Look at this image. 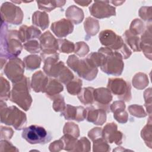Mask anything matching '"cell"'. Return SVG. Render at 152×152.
Here are the masks:
<instances>
[{"label":"cell","mask_w":152,"mask_h":152,"mask_svg":"<svg viewBox=\"0 0 152 152\" xmlns=\"http://www.w3.org/2000/svg\"><path fill=\"white\" fill-rule=\"evenodd\" d=\"M44 62L43 71L46 75L55 78L61 83L66 84L74 78V75L62 61H59V53H41Z\"/></svg>","instance_id":"cell-1"},{"label":"cell","mask_w":152,"mask_h":152,"mask_svg":"<svg viewBox=\"0 0 152 152\" xmlns=\"http://www.w3.org/2000/svg\"><path fill=\"white\" fill-rule=\"evenodd\" d=\"M21 43L18 37V31L15 30H8L5 22L1 20V58L6 59L17 58L23 48Z\"/></svg>","instance_id":"cell-2"},{"label":"cell","mask_w":152,"mask_h":152,"mask_svg":"<svg viewBox=\"0 0 152 152\" xmlns=\"http://www.w3.org/2000/svg\"><path fill=\"white\" fill-rule=\"evenodd\" d=\"M31 83L29 78L24 76L20 81L12 83L10 100L25 111L29 110L32 103V97L30 94Z\"/></svg>","instance_id":"cell-3"},{"label":"cell","mask_w":152,"mask_h":152,"mask_svg":"<svg viewBox=\"0 0 152 152\" xmlns=\"http://www.w3.org/2000/svg\"><path fill=\"white\" fill-rule=\"evenodd\" d=\"M1 122L12 125L16 130L24 129L27 125V116L25 113L15 106L8 107L4 100H1Z\"/></svg>","instance_id":"cell-4"},{"label":"cell","mask_w":152,"mask_h":152,"mask_svg":"<svg viewBox=\"0 0 152 152\" xmlns=\"http://www.w3.org/2000/svg\"><path fill=\"white\" fill-rule=\"evenodd\" d=\"M99 40L104 47L116 52L121 55L124 59H128L132 54L131 50L124 42L121 36L116 34L110 30H104L99 33Z\"/></svg>","instance_id":"cell-5"},{"label":"cell","mask_w":152,"mask_h":152,"mask_svg":"<svg viewBox=\"0 0 152 152\" xmlns=\"http://www.w3.org/2000/svg\"><path fill=\"white\" fill-rule=\"evenodd\" d=\"M98 51L106 55L104 63L100 67L101 70L108 75L114 76L121 75L124 68L121 55L106 47H102Z\"/></svg>","instance_id":"cell-6"},{"label":"cell","mask_w":152,"mask_h":152,"mask_svg":"<svg viewBox=\"0 0 152 152\" xmlns=\"http://www.w3.org/2000/svg\"><path fill=\"white\" fill-rule=\"evenodd\" d=\"M66 64L80 77L87 81L93 80L97 75V68L91 65L86 59H80L75 55H71L68 56Z\"/></svg>","instance_id":"cell-7"},{"label":"cell","mask_w":152,"mask_h":152,"mask_svg":"<svg viewBox=\"0 0 152 152\" xmlns=\"http://www.w3.org/2000/svg\"><path fill=\"white\" fill-rule=\"evenodd\" d=\"M22 137L31 144H45L49 142L52 137L44 127L31 125L23 129Z\"/></svg>","instance_id":"cell-8"},{"label":"cell","mask_w":152,"mask_h":152,"mask_svg":"<svg viewBox=\"0 0 152 152\" xmlns=\"http://www.w3.org/2000/svg\"><path fill=\"white\" fill-rule=\"evenodd\" d=\"M107 88L121 100L129 102L132 98L130 83L121 78H109Z\"/></svg>","instance_id":"cell-9"},{"label":"cell","mask_w":152,"mask_h":152,"mask_svg":"<svg viewBox=\"0 0 152 152\" xmlns=\"http://www.w3.org/2000/svg\"><path fill=\"white\" fill-rule=\"evenodd\" d=\"M24 14L21 9L10 2H4L1 7V20L11 24H21Z\"/></svg>","instance_id":"cell-10"},{"label":"cell","mask_w":152,"mask_h":152,"mask_svg":"<svg viewBox=\"0 0 152 152\" xmlns=\"http://www.w3.org/2000/svg\"><path fill=\"white\" fill-rule=\"evenodd\" d=\"M24 67L23 61L17 57L9 59L5 65L4 72L7 77L13 83L20 81L24 76Z\"/></svg>","instance_id":"cell-11"},{"label":"cell","mask_w":152,"mask_h":152,"mask_svg":"<svg viewBox=\"0 0 152 152\" xmlns=\"http://www.w3.org/2000/svg\"><path fill=\"white\" fill-rule=\"evenodd\" d=\"M90 14L99 19L109 18L116 15L115 8L109 4V1H96L89 7Z\"/></svg>","instance_id":"cell-12"},{"label":"cell","mask_w":152,"mask_h":152,"mask_svg":"<svg viewBox=\"0 0 152 152\" xmlns=\"http://www.w3.org/2000/svg\"><path fill=\"white\" fill-rule=\"evenodd\" d=\"M93 97L94 103H96L98 108L104 110L106 113L110 112V103L112 100L113 97L107 88L100 87L94 89Z\"/></svg>","instance_id":"cell-13"},{"label":"cell","mask_w":152,"mask_h":152,"mask_svg":"<svg viewBox=\"0 0 152 152\" xmlns=\"http://www.w3.org/2000/svg\"><path fill=\"white\" fill-rule=\"evenodd\" d=\"M103 138L108 142H115L116 145L122 143L123 134L118 130V126L114 122L107 124L102 129Z\"/></svg>","instance_id":"cell-14"},{"label":"cell","mask_w":152,"mask_h":152,"mask_svg":"<svg viewBox=\"0 0 152 152\" xmlns=\"http://www.w3.org/2000/svg\"><path fill=\"white\" fill-rule=\"evenodd\" d=\"M42 52L51 53L57 52L58 50V42L49 31H46L39 38Z\"/></svg>","instance_id":"cell-15"},{"label":"cell","mask_w":152,"mask_h":152,"mask_svg":"<svg viewBox=\"0 0 152 152\" xmlns=\"http://www.w3.org/2000/svg\"><path fill=\"white\" fill-rule=\"evenodd\" d=\"M50 29L56 36L59 38H62L73 31L74 25L69 20L62 18L53 23L51 25Z\"/></svg>","instance_id":"cell-16"},{"label":"cell","mask_w":152,"mask_h":152,"mask_svg":"<svg viewBox=\"0 0 152 152\" xmlns=\"http://www.w3.org/2000/svg\"><path fill=\"white\" fill-rule=\"evenodd\" d=\"M86 109L81 106H74L71 104H66L64 110L61 112V116H63L66 120H74L81 122L86 119Z\"/></svg>","instance_id":"cell-17"},{"label":"cell","mask_w":152,"mask_h":152,"mask_svg":"<svg viewBox=\"0 0 152 152\" xmlns=\"http://www.w3.org/2000/svg\"><path fill=\"white\" fill-rule=\"evenodd\" d=\"M86 120L96 125H102L106 121V112L100 108L91 106L86 109Z\"/></svg>","instance_id":"cell-18"},{"label":"cell","mask_w":152,"mask_h":152,"mask_svg":"<svg viewBox=\"0 0 152 152\" xmlns=\"http://www.w3.org/2000/svg\"><path fill=\"white\" fill-rule=\"evenodd\" d=\"M151 25L145 29L140 38V49L142 50L147 58L151 60Z\"/></svg>","instance_id":"cell-19"},{"label":"cell","mask_w":152,"mask_h":152,"mask_svg":"<svg viewBox=\"0 0 152 152\" xmlns=\"http://www.w3.org/2000/svg\"><path fill=\"white\" fill-rule=\"evenodd\" d=\"M125 104L122 100H117L110 105V112L113 113V117L120 124H125L128 121V115L125 111Z\"/></svg>","instance_id":"cell-20"},{"label":"cell","mask_w":152,"mask_h":152,"mask_svg":"<svg viewBox=\"0 0 152 152\" xmlns=\"http://www.w3.org/2000/svg\"><path fill=\"white\" fill-rule=\"evenodd\" d=\"M18 31V37L22 43H26L31 40L39 39L42 33L37 28L33 26L28 27L26 25L21 26Z\"/></svg>","instance_id":"cell-21"},{"label":"cell","mask_w":152,"mask_h":152,"mask_svg":"<svg viewBox=\"0 0 152 152\" xmlns=\"http://www.w3.org/2000/svg\"><path fill=\"white\" fill-rule=\"evenodd\" d=\"M48 81V75H46L42 71H38L32 75L31 87L36 93L40 91L45 93Z\"/></svg>","instance_id":"cell-22"},{"label":"cell","mask_w":152,"mask_h":152,"mask_svg":"<svg viewBox=\"0 0 152 152\" xmlns=\"http://www.w3.org/2000/svg\"><path fill=\"white\" fill-rule=\"evenodd\" d=\"M65 16L70 21L75 24L81 23L84 19L83 11L75 5L69 7L65 11Z\"/></svg>","instance_id":"cell-23"},{"label":"cell","mask_w":152,"mask_h":152,"mask_svg":"<svg viewBox=\"0 0 152 152\" xmlns=\"http://www.w3.org/2000/svg\"><path fill=\"white\" fill-rule=\"evenodd\" d=\"M84 30L86 33V39L88 40L91 36L96 35L99 31L100 25L99 21L92 17H87L84 23Z\"/></svg>","instance_id":"cell-24"},{"label":"cell","mask_w":152,"mask_h":152,"mask_svg":"<svg viewBox=\"0 0 152 152\" xmlns=\"http://www.w3.org/2000/svg\"><path fill=\"white\" fill-rule=\"evenodd\" d=\"M64 90V87L61 82L56 79L49 78L45 93L49 99L59 94Z\"/></svg>","instance_id":"cell-25"},{"label":"cell","mask_w":152,"mask_h":152,"mask_svg":"<svg viewBox=\"0 0 152 152\" xmlns=\"http://www.w3.org/2000/svg\"><path fill=\"white\" fill-rule=\"evenodd\" d=\"M32 23L36 26L44 30L49 26V16L45 12L35 11L32 15Z\"/></svg>","instance_id":"cell-26"},{"label":"cell","mask_w":152,"mask_h":152,"mask_svg":"<svg viewBox=\"0 0 152 152\" xmlns=\"http://www.w3.org/2000/svg\"><path fill=\"white\" fill-rule=\"evenodd\" d=\"M94 88L88 87L81 89V91L77 95L81 103L84 104H92L94 103L93 91Z\"/></svg>","instance_id":"cell-27"},{"label":"cell","mask_w":152,"mask_h":152,"mask_svg":"<svg viewBox=\"0 0 152 152\" xmlns=\"http://www.w3.org/2000/svg\"><path fill=\"white\" fill-rule=\"evenodd\" d=\"M125 42L128 46L134 52H140V37L131 33L128 30H126L124 34Z\"/></svg>","instance_id":"cell-28"},{"label":"cell","mask_w":152,"mask_h":152,"mask_svg":"<svg viewBox=\"0 0 152 152\" xmlns=\"http://www.w3.org/2000/svg\"><path fill=\"white\" fill-rule=\"evenodd\" d=\"M65 1H37L38 8L46 12H50L56 7H61L65 5Z\"/></svg>","instance_id":"cell-29"},{"label":"cell","mask_w":152,"mask_h":152,"mask_svg":"<svg viewBox=\"0 0 152 152\" xmlns=\"http://www.w3.org/2000/svg\"><path fill=\"white\" fill-rule=\"evenodd\" d=\"M88 62L94 67H101L104 63L106 55L102 52H92L86 58Z\"/></svg>","instance_id":"cell-30"},{"label":"cell","mask_w":152,"mask_h":152,"mask_svg":"<svg viewBox=\"0 0 152 152\" xmlns=\"http://www.w3.org/2000/svg\"><path fill=\"white\" fill-rule=\"evenodd\" d=\"M42 58L36 55L26 56L23 60L25 67L27 70H34L40 67Z\"/></svg>","instance_id":"cell-31"},{"label":"cell","mask_w":152,"mask_h":152,"mask_svg":"<svg viewBox=\"0 0 152 152\" xmlns=\"http://www.w3.org/2000/svg\"><path fill=\"white\" fill-rule=\"evenodd\" d=\"M133 86L138 90H142L147 87L148 84V79L146 74L138 72L132 78Z\"/></svg>","instance_id":"cell-32"},{"label":"cell","mask_w":152,"mask_h":152,"mask_svg":"<svg viewBox=\"0 0 152 152\" xmlns=\"http://www.w3.org/2000/svg\"><path fill=\"white\" fill-rule=\"evenodd\" d=\"M82 81L78 78H74L66 84V88L68 93L72 96L78 95L81 90Z\"/></svg>","instance_id":"cell-33"},{"label":"cell","mask_w":152,"mask_h":152,"mask_svg":"<svg viewBox=\"0 0 152 152\" xmlns=\"http://www.w3.org/2000/svg\"><path fill=\"white\" fill-rule=\"evenodd\" d=\"M64 143V150L67 151H74L78 141L75 138L69 134H65L60 138Z\"/></svg>","instance_id":"cell-34"},{"label":"cell","mask_w":152,"mask_h":152,"mask_svg":"<svg viewBox=\"0 0 152 152\" xmlns=\"http://www.w3.org/2000/svg\"><path fill=\"white\" fill-rule=\"evenodd\" d=\"M11 91L9 82L2 75L0 78V99L1 100H8L10 99Z\"/></svg>","instance_id":"cell-35"},{"label":"cell","mask_w":152,"mask_h":152,"mask_svg":"<svg viewBox=\"0 0 152 152\" xmlns=\"http://www.w3.org/2000/svg\"><path fill=\"white\" fill-rule=\"evenodd\" d=\"M151 116H150L147 125L144 126L141 131L142 139H143L145 144L150 148H151Z\"/></svg>","instance_id":"cell-36"},{"label":"cell","mask_w":152,"mask_h":152,"mask_svg":"<svg viewBox=\"0 0 152 152\" xmlns=\"http://www.w3.org/2000/svg\"><path fill=\"white\" fill-rule=\"evenodd\" d=\"M58 42V50L62 53H69L74 51L75 44L66 40V39H59Z\"/></svg>","instance_id":"cell-37"},{"label":"cell","mask_w":152,"mask_h":152,"mask_svg":"<svg viewBox=\"0 0 152 152\" xmlns=\"http://www.w3.org/2000/svg\"><path fill=\"white\" fill-rule=\"evenodd\" d=\"M145 29V28L144 23L141 20L135 18L131 22L128 30L132 34L138 36L142 34Z\"/></svg>","instance_id":"cell-38"},{"label":"cell","mask_w":152,"mask_h":152,"mask_svg":"<svg viewBox=\"0 0 152 152\" xmlns=\"http://www.w3.org/2000/svg\"><path fill=\"white\" fill-rule=\"evenodd\" d=\"M93 142V151L94 152H106L110 150L108 142L103 137L97 139Z\"/></svg>","instance_id":"cell-39"},{"label":"cell","mask_w":152,"mask_h":152,"mask_svg":"<svg viewBox=\"0 0 152 152\" xmlns=\"http://www.w3.org/2000/svg\"><path fill=\"white\" fill-rule=\"evenodd\" d=\"M50 99L53 100L52 107L55 112H61L64 110L66 104L65 103L64 98L62 95L59 94H57Z\"/></svg>","instance_id":"cell-40"},{"label":"cell","mask_w":152,"mask_h":152,"mask_svg":"<svg viewBox=\"0 0 152 152\" xmlns=\"http://www.w3.org/2000/svg\"><path fill=\"white\" fill-rule=\"evenodd\" d=\"M63 132L64 134H69L75 138H78L80 136L79 127L74 122L65 123L64 126Z\"/></svg>","instance_id":"cell-41"},{"label":"cell","mask_w":152,"mask_h":152,"mask_svg":"<svg viewBox=\"0 0 152 152\" xmlns=\"http://www.w3.org/2000/svg\"><path fill=\"white\" fill-rule=\"evenodd\" d=\"M23 48L31 53H37L42 50L40 43L36 39L26 42L24 43Z\"/></svg>","instance_id":"cell-42"},{"label":"cell","mask_w":152,"mask_h":152,"mask_svg":"<svg viewBox=\"0 0 152 152\" xmlns=\"http://www.w3.org/2000/svg\"><path fill=\"white\" fill-rule=\"evenodd\" d=\"M91 144L86 137H82L78 140L74 151H90Z\"/></svg>","instance_id":"cell-43"},{"label":"cell","mask_w":152,"mask_h":152,"mask_svg":"<svg viewBox=\"0 0 152 152\" xmlns=\"http://www.w3.org/2000/svg\"><path fill=\"white\" fill-rule=\"evenodd\" d=\"M89 52V47L84 42H78L75 44L74 52L80 57H84Z\"/></svg>","instance_id":"cell-44"},{"label":"cell","mask_w":152,"mask_h":152,"mask_svg":"<svg viewBox=\"0 0 152 152\" xmlns=\"http://www.w3.org/2000/svg\"><path fill=\"white\" fill-rule=\"evenodd\" d=\"M129 113L137 118H143L147 116V113L145 112L143 107L138 104H132L128 107Z\"/></svg>","instance_id":"cell-45"},{"label":"cell","mask_w":152,"mask_h":152,"mask_svg":"<svg viewBox=\"0 0 152 152\" xmlns=\"http://www.w3.org/2000/svg\"><path fill=\"white\" fill-rule=\"evenodd\" d=\"M139 16L144 21H151V7H142L139 11Z\"/></svg>","instance_id":"cell-46"},{"label":"cell","mask_w":152,"mask_h":152,"mask_svg":"<svg viewBox=\"0 0 152 152\" xmlns=\"http://www.w3.org/2000/svg\"><path fill=\"white\" fill-rule=\"evenodd\" d=\"M0 144L1 151H18V149L7 140H1Z\"/></svg>","instance_id":"cell-47"},{"label":"cell","mask_w":152,"mask_h":152,"mask_svg":"<svg viewBox=\"0 0 152 152\" xmlns=\"http://www.w3.org/2000/svg\"><path fill=\"white\" fill-rule=\"evenodd\" d=\"M151 88L147 89L144 93V97L145 99V106L147 109V112L151 116Z\"/></svg>","instance_id":"cell-48"},{"label":"cell","mask_w":152,"mask_h":152,"mask_svg":"<svg viewBox=\"0 0 152 152\" xmlns=\"http://www.w3.org/2000/svg\"><path fill=\"white\" fill-rule=\"evenodd\" d=\"M88 137L92 141H94L97 139L102 138V129L99 127L93 128L90 131H89L88 133Z\"/></svg>","instance_id":"cell-49"},{"label":"cell","mask_w":152,"mask_h":152,"mask_svg":"<svg viewBox=\"0 0 152 152\" xmlns=\"http://www.w3.org/2000/svg\"><path fill=\"white\" fill-rule=\"evenodd\" d=\"M14 134V131L12 128L1 126V139L10 140Z\"/></svg>","instance_id":"cell-50"},{"label":"cell","mask_w":152,"mask_h":152,"mask_svg":"<svg viewBox=\"0 0 152 152\" xmlns=\"http://www.w3.org/2000/svg\"><path fill=\"white\" fill-rule=\"evenodd\" d=\"M63 148H64V143L61 139L53 141V142L50 143V144L49 146V151L52 152L60 151Z\"/></svg>","instance_id":"cell-51"},{"label":"cell","mask_w":152,"mask_h":152,"mask_svg":"<svg viewBox=\"0 0 152 152\" xmlns=\"http://www.w3.org/2000/svg\"><path fill=\"white\" fill-rule=\"evenodd\" d=\"M76 4H79L80 5H81L83 7H86V6H88L92 1H74Z\"/></svg>","instance_id":"cell-52"},{"label":"cell","mask_w":152,"mask_h":152,"mask_svg":"<svg viewBox=\"0 0 152 152\" xmlns=\"http://www.w3.org/2000/svg\"><path fill=\"white\" fill-rule=\"evenodd\" d=\"M124 2H125L124 1H109V3H112L113 5H115V6L121 5Z\"/></svg>","instance_id":"cell-53"}]
</instances>
